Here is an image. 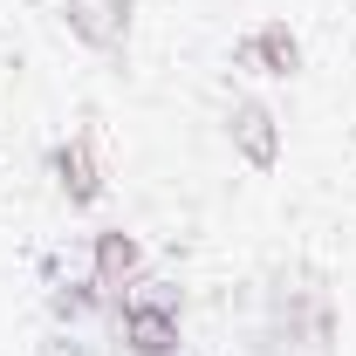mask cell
<instances>
[{
	"instance_id": "obj_1",
	"label": "cell",
	"mask_w": 356,
	"mask_h": 356,
	"mask_svg": "<svg viewBox=\"0 0 356 356\" xmlns=\"http://www.w3.org/2000/svg\"><path fill=\"white\" fill-rule=\"evenodd\" d=\"M110 336L124 356H185V302L158 281H137L110 302Z\"/></svg>"
},
{
	"instance_id": "obj_2",
	"label": "cell",
	"mask_w": 356,
	"mask_h": 356,
	"mask_svg": "<svg viewBox=\"0 0 356 356\" xmlns=\"http://www.w3.org/2000/svg\"><path fill=\"white\" fill-rule=\"evenodd\" d=\"M144 267H151V254H144V240L137 233H124V226H96L89 233V281L117 302V295H131L137 281H144Z\"/></svg>"
},
{
	"instance_id": "obj_3",
	"label": "cell",
	"mask_w": 356,
	"mask_h": 356,
	"mask_svg": "<svg viewBox=\"0 0 356 356\" xmlns=\"http://www.w3.org/2000/svg\"><path fill=\"white\" fill-rule=\"evenodd\" d=\"M48 172H55V192H62L76 213L103 206V192H110V178H103V158H96V131L62 137V144L48 151Z\"/></svg>"
},
{
	"instance_id": "obj_4",
	"label": "cell",
	"mask_w": 356,
	"mask_h": 356,
	"mask_svg": "<svg viewBox=\"0 0 356 356\" xmlns=\"http://www.w3.org/2000/svg\"><path fill=\"white\" fill-rule=\"evenodd\" d=\"M226 144H233L254 172H274V165H281V117L267 110L261 96H233V103H226Z\"/></svg>"
},
{
	"instance_id": "obj_5",
	"label": "cell",
	"mask_w": 356,
	"mask_h": 356,
	"mask_svg": "<svg viewBox=\"0 0 356 356\" xmlns=\"http://www.w3.org/2000/svg\"><path fill=\"white\" fill-rule=\"evenodd\" d=\"M131 7L137 0H62V28L96 55H124L131 48Z\"/></svg>"
},
{
	"instance_id": "obj_6",
	"label": "cell",
	"mask_w": 356,
	"mask_h": 356,
	"mask_svg": "<svg viewBox=\"0 0 356 356\" xmlns=\"http://www.w3.org/2000/svg\"><path fill=\"white\" fill-rule=\"evenodd\" d=\"M233 62L254 69V76H302V42H295L288 21H261L254 35L233 42Z\"/></svg>"
},
{
	"instance_id": "obj_7",
	"label": "cell",
	"mask_w": 356,
	"mask_h": 356,
	"mask_svg": "<svg viewBox=\"0 0 356 356\" xmlns=\"http://www.w3.org/2000/svg\"><path fill=\"white\" fill-rule=\"evenodd\" d=\"M48 315H55V322H89V315H110V295H103L89 274H76V281H55V288H48Z\"/></svg>"
}]
</instances>
